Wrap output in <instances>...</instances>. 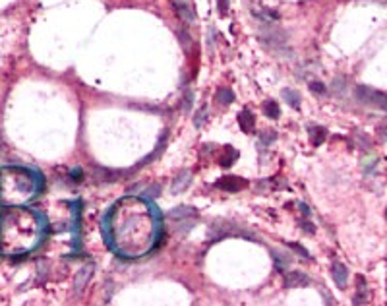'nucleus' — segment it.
Segmentation results:
<instances>
[{
    "label": "nucleus",
    "instance_id": "obj_1",
    "mask_svg": "<svg viewBox=\"0 0 387 306\" xmlns=\"http://www.w3.org/2000/svg\"><path fill=\"white\" fill-rule=\"evenodd\" d=\"M354 99L358 103L364 105H372L375 109H381L387 113V93L383 91H377L374 87H368V85H356L354 87Z\"/></svg>",
    "mask_w": 387,
    "mask_h": 306
},
{
    "label": "nucleus",
    "instance_id": "obj_2",
    "mask_svg": "<svg viewBox=\"0 0 387 306\" xmlns=\"http://www.w3.org/2000/svg\"><path fill=\"white\" fill-rule=\"evenodd\" d=\"M258 37H259V41H261V45H265V47L275 50V53L287 50V33H285L283 29L267 27V29H261Z\"/></svg>",
    "mask_w": 387,
    "mask_h": 306
},
{
    "label": "nucleus",
    "instance_id": "obj_3",
    "mask_svg": "<svg viewBox=\"0 0 387 306\" xmlns=\"http://www.w3.org/2000/svg\"><path fill=\"white\" fill-rule=\"evenodd\" d=\"M173 6H175L176 16H178L182 22H186V24H194V22H196V14H194L192 6L188 4L186 0H173Z\"/></svg>",
    "mask_w": 387,
    "mask_h": 306
},
{
    "label": "nucleus",
    "instance_id": "obj_4",
    "mask_svg": "<svg viewBox=\"0 0 387 306\" xmlns=\"http://www.w3.org/2000/svg\"><path fill=\"white\" fill-rule=\"evenodd\" d=\"M310 285V277L302 273V271H289L285 275V287L287 289H293V287H306Z\"/></svg>",
    "mask_w": 387,
    "mask_h": 306
},
{
    "label": "nucleus",
    "instance_id": "obj_5",
    "mask_svg": "<svg viewBox=\"0 0 387 306\" xmlns=\"http://www.w3.org/2000/svg\"><path fill=\"white\" fill-rule=\"evenodd\" d=\"M331 275H333V281L335 285L339 287V289H345L347 287V281H349V271L347 268L339 264V262H335L333 266H331Z\"/></svg>",
    "mask_w": 387,
    "mask_h": 306
},
{
    "label": "nucleus",
    "instance_id": "obj_6",
    "mask_svg": "<svg viewBox=\"0 0 387 306\" xmlns=\"http://www.w3.org/2000/svg\"><path fill=\"white\" fill-rule=\"evenodd\" d=\"M190 180H192V175L188 173V171H182V173H178L173 180V184H171V192L173 194H180V192H184L188 188V184H190Z\"/></svg>",
    "mask_w": 387,
    "mask_h": 306
},
{
    "label": "nucleus",
    "instance_id": "obj_7",
    "mask_svg": "<svg viewBox=\"0 0 387 306\" xmlns=\"http://www.w3.org/2000/svg\"><path fill=\"white\" fill-rule=\"evenodd\" d=\"M252 16L254 18H258L261 24H275L277 20H279V12H275V10H271V8H254L252 10Z\"/></svg>",
    "mask_w": 387,
    "mask_h": 306
},
{
    "label": "nucleus",
    "instance_id": "obj_8",
    "mask_svg": "<svg viewBox=\"0 0 387 306\" xmlns=\"http://www.w3.org/2000/svg\"><path fill=\"white\" fill-rule=\"evenodd\" d=\"M217 186L223 190H229V192H238L246 186V182L242 178H236V177H225L217 182Z\"/></svg>",
    "mask_w": 387,
    "mask_h": 306
},
{
    "label": "nucleus",
    "instance_id": "obj_9",
    "mask_svg": "<svg viewBox=\"0 0 387 306\" xmlns=\"http://www.w3.org/2000/svg\"><path fill=\"white\" fill-rule=\"evenodd\" d=\"M366 300H368L366 279H364V275H358L356 277V293H354V298H352V304H366Z\"/></svg>",
    "mask_w": 387,
    "mask_h": 306
},
{
    "label": "nucleus",
    "instance_id": "obj_10",
    "mask_svg": "<svg viewBox=\"0 0 387 306\" xmlns=\"http://www.w3.org/2000/svg\"><path fill=\"white\" fill-rule=\"evenodd\" d=\"M198 212L194 208H188V206H178L175 210L169 212V219H175V221H180V219H188V217H196Z\"/></svg>",
    "mask_w": 387,
    "mask_h": 306
},
{
    "label": "nucleus",
    "instance_id": "obj_11",
    "mask_svg": "<svg viewBox=\"0 0 387 306\" xmlns=\"http://www.w3.org/2000/svg\"><path fill=\"white\" fill-rule=\"evenodd\" d=\"M91 273H93V266H83L82 270L78 271L76 279H74V289H76V291H82L83 287H85V283L89 281Z\"/></svg>",
    "mask_w": 387,
    "mask_h": 306
},
{
    "label": "nucleus",
    "instance_id": "obj_12",
    "mask_svg": "<svg viewBox=\"0 0 387 306\" xmlns=\"http://www.w3.org/2000/svg\"><path fill=\"white\" fill-rule=\"evenodd\" d=\"M308 134H310V141L314 145H321L325 141V138H327V130L323 128V126H310Z\"/></svg>",
    "mask_w": 387,
    "mask_h": 306
},
{
    "label": "nucleus",
    "instance_id": "obj_13",
    "mask_svg": "<svg viewBox=\"0 0 387 306\" xmlns=\"http://www.w3.org/2000/svg\"><path fill=\"white\" fill-rule=\"evenodd\" d=\"M261 111H263V115L267 118H279L281 115V109L279 105L273 101V99H267V101H263V105H261Z\"/></svg>",
    "mask_w": 387,
    "mask_h": 306
},
{
    "label": "nucleus",
    "instance_id": "obj_14",
    "mask_svg": "<svg viewBox=\"0 0 387 306\" xmlns=\"http://www.w3.org/2000/svg\"><path fill=\"white\" fill-rule=\"evenodd\" d=\"M238 122H240V126H242L244 132H252V128H254V115L250 111H242L238 115Z\"/></svg>",
    "mask_w": 387,
    "mask_h": 306
},
{
    "label": "nucleus",
    "instance_id": "obj_15",
    "mask_svg": "<svg viewBox=\"0 0 387 306\" xmlns=\"http://www.w3.org/2000/svg\"><path fill=\"white\" fill-rule=\"evenodd\" d=\"M217 101H219L221 105H231V103L235 101V93H233L229 87H219V89H217Z\"/></svg>",
    "mask_w": 387,
    "mask_h": 306
},
{
    "label": "nucleus",
    "instance_id": "obj_16",
    "mask_svg": "<svg viewBox=\"0 0 387 306\" xmlns=\"http://www.w3.org/2000/svg\"><path fill=\"white\" fill-rule=\"evenodd\" d=\"M281 95H283V99L293 107V109H298V107H300V95L296 93L294 89H283Z\"/></svg>",
    "mask_w": 387,
    "mask_h": 306
},
{
    "label": "nucleus",
    "instance_id": "obj_17",
    "mask_svg": "<svg viewBox=\"0 0 387 306\" xmlns=\"http://www.w3.org/2000/svg\"><path fill=\"white\" fill-rule=\"evenodd\" d=\"M273 260H275L277 271H285V268L291 264V258H289V256H283L279 250H273Z\"/></svg>",
    "mask_w": 387,
    "mask_h": 306
},
{
    "label": "nucleus",
    "instance_id": "obj_18",
    "mask_svg": "<svg viewBox=\"0 0 387 306\" xmlns=\"http://www.w3.org/2000/svg\"><path fill=\"white\" fill-rule=\"evenodd\" d=\"M308 85H310V91H312V93H316V95H325L327 93L325 83L319 82V80H314V82H310Z\"/></svg>",
    "mask_w": 387,
    "mask_h": 306
},
{
    "label": "nucleus",
    "instance_id": "obj_19",
    "mask_svg": "<svg viewBox=\"0 0 387 306\" xmlns=\"http://www.w3.org/2000/svg\"><path fill=\"white\" fill-rule=\"evenodd\" d=\"M273 140H275V132H271V130H261L259 132V143L269 145V143H273Z\"/></svg>",
    "mask_w": 387,
    "mask_h": 306
},
{
    "label": "nucleus",
    "instance_id": "obj_20",
    "mask_svg": "<svg viewBox=\"0 0 387 306\" xmlns=\"http://www.w3.org/2000/svg\"><path fill=\"white\" fill-rule=\"evenodd\" d=\"M178 41H180V45L184 47V50H190L192 48V37L188 35V31H178Z\"/></svg>",
    "mask_w": 387,
    "mask_h": 306
},
{
    "label": "nucleus",
    "instance_id": "obj_21",
    "mask_svg": "<svg viewBox=\"0 0 387 306\" xmlns=\"http://www.w3.org/2000/svg\"><path fill=\"white\" fill-rule=\"evenodd\" d=\"M205 117H207V109H205V107H201L200 111H198V115L194 117V126H196V128H201V124H203Z\"/></svg>",
    "mask_w": 387,
    "mask_h": 306
},
{
    "label": "nucleus",
    "instance_id": "obj_22",
    "mask_svg": "<svg viewBox=\"0 0 387 306\" xmlns=\"http://www.w3.org/2000/svg\"><path fill=\"white\" fill-rule=\"evenodd\" d=\"M331 87H333V91L339 95L345 91V78H335L333 83H331Z\"/></svg>",
    "mask_w": 387,
    "mask_h": 306
},
{
    "label": "nucleus",
    "instance_id": "obj_23",
    "mask_svg": "<svg viewBox=\"0 0 387 306\" xmlns=\"http://www.w3.org/2000/svg\"><path fill=\"white\" fill-rule=\"evenodd\" d=\"M356 140L360 141L358 145H360L362 149H370V138H368V136H364L362 132H356Z\"/></svg>",
    "mask_w": 387,
    "mask_h": 306
},
{
    "label": "nucleus",
    "instance_id": "obj_24",
    "mask_svg": "<svg viewBox=\"0 0 387 306\" xmlns=\"http://www.w3.org/2000/svg\"><path fill=\"white\" fill-rule=\"evenodd\" d=\"M287 246L289 248H293V250H296V254L298 256H304V258H310V254L306 252V248H302L300 244H296V242H287Z\"/></svg>",
    "mask_w": 387,
    "mask_h": 306
},
{
    "label": "nucleus",
    "instance_id": "obj_25",
    "mask_svg": "<svg viewBox=\"0 0 387 306\" xmlns=\"http://www.w3.org/2000/svg\"><path fill=\"white\" fill-rule=\"evenodd\" d=\"M217 8H219L221 16H227V12H229V0H217Z\"/></svg>",
    "mask_w": 387,
    "mask_h": 306
},
{
    "label": "nucleus",
    "instance_id": "obj_26",
    "mask_svg": "<svg viewBox=\"0 0 387 306\" xmlns=\"http://www.w3.org/2000/svg\"><path fill=\"white\" fill-rule=\"evenodd\" d=\"M147 194H149L151 198H157V196L161 194V186H159V184H153L151 188H149V192H147Z\"/></svg>",
    "mask_w": 387,
    "mask_h": 306
},
{
    "label": "nucleus",
    "instance_id": "obj_27",
    "mask_svg": "<svg viewBox=\"0 0 387 306\" xmlns=\"http://www.w3.org/2000/svg\"><path fill=\"white\" fill-rule=\"evenodd\" d=\"M377 136H379V140L387 141V126H379L377 128Z\"/></svg>",
    "mask_w": 387,
    "mask_h": 306
},
{
    "label": "nucleus",
    "instance_id": "obj_28",
    "mask_svg": "<svg viewBox=\"0 0 387 306\" xmlns=\"http://www.w3.org/2000/svg\"><path fill=\"white\" fill-rule=\"evenodd\" d=\"M190 103H192V91H186V95H184V111H190Z\"/></svg>",
    "mask_w": 387,
    "mask_h": 306
},
{
    "label": "nucleus",
    "instance_id": "obj_29",
    "mask_svg": "<svg viewBox=\"0 0 387 306\" xmlns=\"http://www.w3.org/2000/svg\"><path fill=\"white\" fill-rule=\"evenodd\" d=\"M302 229H306L308 233H314V225H310L308 221H302Z\"/></svg>",
    "mask_w": 387,
    "mask_h": 306
},
{
    "label": "nucleus",
    "instance_id": "obj_30",
    "mask_svg": "<svg viewBox=\"0 0 387 306\" xmlns=\"http://www.w3.org/2000/svg\"><path fill=\"white\" fill-rule=\"evenodd\" d=\"M385 219H387V210H385Z\"/></svg>",
    "mask_w": 387,
    "mask_h": 306
}]
</instances>
